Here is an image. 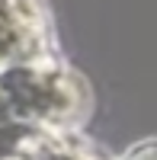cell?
I'll return each instance as SVG.
<instances>
[{
  "instance_id": "1",
  "label": "cell",
  "mask_w": 157,
  "mask_h": 160,
  "mask_svg": "<svg viewBox=\"0 0 157 160\" xmlns=\"http://www.w3.org/2000/svg\"><path fill=\"white\" fill-rule=\"evenodd\" d=\"M90 106V83L58 58L0 68V128H80Z\"/></svg>"
},
{
  "instance_id": "2",
  "label": "cell",
  "mask_w": 157,
  "mask_h": 160,
  "mask_svg": "<svg viewBox=\"0 0 157 160\" xmlns=\"http://www.w3.org/2000/svg\"><path fill=\"white\" fill-rule=\"evenodd\" d=\"M58 58L42 0H0V68Z\"/></svg>"
},
{
  "instance_id": "3",
  "label": "cell",
  "mask_w": 157,
  "mask_h": 160,
  "mask_svg": "<svg viewBox=\"0 0 157 160\" xmlns=\"http://www.w3.org/2000/svg\"><path fill=\"white\" fill-rule=\"evenodd\" d=\"M26 160H119L103 144L87 138L80 128H58V131H32L23 151Z\"/></svg>"
},
{
  "instance_id": "4",
  "label": "cell",
  "mask_w": 157,
  "mask_h": 160,
  "mask_svg": "<svg viewBox=\"0 0 157 160\" xmlns=\"http://www.w3.org/2000/svg\"><path fill=\"white\" fill-rule=\"evenodd\" d=\"M119 160H157V138H148V141L132 144Z\"/></svg>"
},
{
  "instance_id": "5",
  "label": "cell",
  "mask_w": 157,
  "mask_h": 160,
  "mask_svg": "<svg viewBox=\"0 0 157 160\" xmlns=\"http://www.w3.org/2000/svg\"><path fill=\"white\" fill-rule=\"evenodd\" d=\"M0 160H26L23 154H10V157H0Z\"/></svg>"
}]
</instances>
